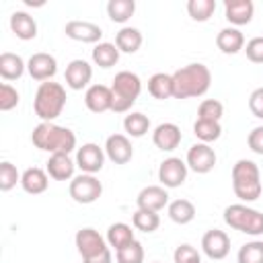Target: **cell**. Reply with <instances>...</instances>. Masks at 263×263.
Here are the masks:
<instances>
[{
  "mask_svg": "<svg viewBox=\"0 0 263 263\" xmlns=\"http://www.w3.org/2000/svg\"><path fill=\"white\" fill-rule=\"evenodd\" d=\"M119 49H117V45L115 43H109V41H101V43H97L95 47H92V53H90V58H92V62L99 66V68H113L117 62H119Z\"/></svg>",
  "mask_w": 263,
  "mask_h": 263,
  "instance_id": "4316f807",
  "label": "cell"
},
{
  "mask_svg": "<svg viewBox=\"0 0 263 263\" xmlns=\"http://www.w3.org/2000/svg\"><path fill=\"white\" fill-rule=\"evenodd\" d=\"M173 261H175V263H201V255H199V251H197L193 245L183 242V245H179V247L175 249Z\"/></svg>",
  "mask_w": 263,
  "mask_h": 263,
  "instance_id": "60d3db41",
  "label": "cell"
},
{
  "mask_svg": "<svg viewBox=\"0 0 263 263\" xmlns=\"http://www.w3.org/2000/svg\"><path fill=\"white\" fill-rule=\"evenodd\" d=\"M66 37H70L72 41H80V43H101L103 37V29L97 23L90 21H68L64 27Z\"/></svg>",
  "mask_w": 263,
  "mask_h": 263,
  "instance_id": "5bb4252c",
  "label": "cell"
},
{
  "mask_svg": "<svg viewBox=\"0 0 263 263\" xmlns=\"http://www.w3.org/2000/svg\"><path fill=\"white\" fill-rule=\"evenodd\" d=\"M216 45H218V49L222 53L234 55V53H238V51L245 49V35L236 27H224L216 35Z\"/></svg>",
  "mask_w": 263,
  "mask_h": 263,
  "instance_id": "7402d4cb",
  "label": "cell"
},
{
  "mask_svg": "<svg viewBox=\"0 0 263 263\" xmlns=\"http://www.w3.org/2000/svg\"><path fill=\"white\" fill-rule=\"evenodd\" d=\"M136 12V2L134 0H109L107 2V14L113 23H127Z\"/></svg>",
  "mask_w": 263,
  "mask_h": 263,
  "instance_id": "4dcf8cb0",
  "label": "cell"
},
{
  "mask_svg": "<svg viewBox=\"0 0 263 263\" xmlns=\"http://www.w3.org/2000/svg\"><path fill=\"white\" fill-rule=\"evenodd\" d=\"M255 4L253 0H226L224 2V16L230 23V27H242L253 21Z\"/></svg>",
  "mask_w": 263,
  "mask_h": 263,
  "instance_id": "ac0fdd59",
  "label": "cell"
},
{
  "mask_svg": "<svg viewBox=\"0 0 263 263\" xmlns=\"http://www.w3.org/2000/svg\"><path fill=\"white\" fill-rule=\"evenodd\" d=\"M21 187L25 193H31V195H39L43 191H47L49 187V175L47 171L39 168V166H31L27 171H23L21 175Z\"/></svg>",
  "mask_w": 263,
  "mask_h": 263,
  "instance_id": "603a6c76",
  "label": "cell"
},
{
  "mask_svg": "<svg viewBox=\"0 0 263 263\" xmlns=\"http://www.w3.org/2000/svg\"><path fill=\"white\" fill-rule=\"evenodd\" d=\"M25 2H27V4H29V6H31V4H33V2H31V0H25ZM35 6H43V2H35Z\"/></svg>",
  "mask_w": 263,
  "mask_h": 263,
  "instance_id": "f6af8a7d",
  "label": "cell"
},
{
  "mask_svg": "<svg viewBox=\"0 0 263 263\" xmlns=\"http://www.w3.org/2000/svg\"><path fill=\"white\" fill-rule=\"evenodd\" d=\"M105 148L95 142H86L76 150V166L86 175H97L105 166Z\"/></svg>",
  "mask_w": 263,
  "mask_h": 263,
  "instance_id": "9c48e42d",
  "label": "cell"
},
{
  "mask_svg": "<svg viewBox=\"0 0 263 263\" xmlns=\"http://www.w3.org/2000/svg\"><path fill=\"white\" fill-rule=\"evenodd\" d=\"M66 88L60 84V82H41L37 92H35V99H33V109H35V115L41 119V121H53L62 115L64 107H66Z\"/></svg>",
  "mask_w": 263,
  "mask_h": 263,
  "instance_id": "277c9868",
  "label": "cell"
},
{
  "mask_svg": "<svg viewBox=\"0 0 263 263\" xmlns=\"http://www.w3.org/2000/svg\"><path fill=\"white\" fill-rule=\"evenodd\" d=\"M232 191L245 203L261 197L263 185H261V171H259L257 162H253L249 158H240L234 162V166H232Z\"/></svg>",
  "mask_w": 263,
  "mask_h": 263,
  "instance_id": "3957f363",
  "label": "cell"
},
{
  "mask_svg": "<svg viewBox=\"0 0 263 263\" xmlns=\"http://www.w3.org/2000/svg\"><path fill=\"white\" fill-rule=\"evenodd\" d=\"M201 251L212 261H222L230 253V236L224 230L212 228L201 236Z\"/></svg>",
  "mask_w": 263,
  "mask_h": 263,
  "instance_id": "7c38bea8",
  "label": "cell"
},
{
  "mask_svg": "<svg viewBox=\"0 0 263 263\" xmlns=\"http://www.w3.org/2000/svg\"><path fill=\"white\" fill-rule=\"evenodd\" d=\"M187 12L193 21L205 23L216 12V0H189L187 2Z\"/></svg>",
  "mask_w": 263,
  "mask_h": 263,
  "instance_id": "e575fe53",
  "label": "cell"
},
{
  "mask_svg": "<svg viewBox=\"0 0 263 263\" xmlns=\"http://www.w3.org/2000/svg\"><path fill=\"white\" fill-rule=\"evenodd\" d=\"M84 105L90 113H105L113 109V95H111V86L105 84H90L84 92Z\"/></svg>",
  "mask_w": 263,
  "mask_h": 263,
  "instance_id": "2e32d148",
  "label": "cell"
},
{
  "mask_svg": "<svg viewBox=\"0 0 263 263\" xmlns=\"http://www.w3.org/2000/svg\"><path fill=\"white\" fill-rule=\"evenodd\" d=\"M183 140V134H181V127L177 123H171V121H164V123H158L152 132V142L158 150L162 152H173Z\"/></svg>",
  "mask_w": 263,
  "mask_h": 263,
  "instance_id": "e0dca14e",
  "label": "cell"
},
{
  "mask_svg": "<svg viewBox=\"0 0 263 263\" xmlns=\"http://www.w3.org/2000/svg\"><path fill=\"white\" fill-rule=\"evenodd\" d=\"M148 92L158 99V101H166L173 97V74H164V72H156L148 78Z\"/></svg>",
  "mask_w": 263,
  "mask_h": 263,
  "instance_id": "f1b7e54d",
  "label": "cell"
},
{
  "mask_svg": "<svg viewBox=\"0 0 263 263\" xmlns=\"http://www.w3.org/2000/svg\"><path fill=\"white\" fill-rule=\"evenodd\" d=\"M76 249L84 263H113L111 247L95 228H80L74 236Z\"/></svg>",
  "mask_w": 263,
  "mask_h": 263,
  "instance_id": "8992f818",
  "label": "cell"
},
{
  "mask_svg": "<svg viewBox=\"0 0 263 263\" xmlns=\"http://www.w3.org/2000/svg\"><path fill=\"white\" fill-rule=\"evenodd\" d=\"M10 31H12L18 39L31 41V39L37 37V23H35V18H33L29 12H25V10H14V12L10 14Z\"/></svg>",
  "mask_w": 263,
  "mask_h": 263,
  "instance_id": "cb8c5ba5",
  "label": "cell"
},
{
  "mask_svg": "<svg viewBox=\"0 0 263 263\" xmlns=\"http://www.w3.org/2000/svg\"><path fill=\"white\" fill-rule=\"evenodd\" d=\"M249 109L257 119H263V86L255 88L249 97Z\"/></svg>",
  "mask_w": 263,
  "mask_h": 263,
  "instance_id": "ee69618b",
  "label": "cell"
},
{
  "mask_svg": "<svg viewBox=\"0 0 263 263\" xmlns=\"http://www.w3.org/2000/svg\"><path fill=\"white\" fill-rule=\"evenodd\" d=\"M247 144L249 148L255 152V154H261L263 156V125H257L249 132L247 136Z\"/></svg>",
  "mask_w": 263,
  "mask_h": 263,
  "instance_id": "7bdbcfd3",
  "label": "cell"
},
{
  "mask_svg": "<svg viewBox=\"0 0 263 263\" xmlns=\"http://www.w3.org/2000/svg\"><path fill=\"white\" fill-rule=\"evenodd\" d=\"M66 84L68 88L72 90H82V88H88V82L92 78V66L86 62V60H72L68 66H66Z\"/></svg>",
  "mask_w": 263,
  "mask_h": 263,
  "instance_id": "d6986e66",
  "label": "cell"
},
{
  "mask_svg": "<svg viewBox=\"0 0 263 263\" xmlns=\"http://www.w3.org/2000/svg\"><path fill=\"white\" fill-rule=\"evenodd\" d=\"M142 92V80L136 72L121 70L115 74L111 82V95H113V113H127L134 103L138 101Z\"/></svg>",
  "mask_w": 263,
  "mask_h": 263,
  "instance_id": "5b68a950",
  "label": "cell"
},
{
  "mask_svg": "<svg viewBox=\"0 0 263 263\" xmlns=\"http://www.w3.org/2000/svg\"><path fill=\"white\" fill-rule=\"evenodd\" d=\"M216 160H218V156H216L214 148H212L210 144H203V142H195V144L187 150V158H185L187 166H189L193 173H197V175L210 173V171L216 166Z\"/></svg>",
  "mask_w": 263,
  "mask_h": 263,
  "instance_id": "8fae6325",
  "label": "cell"
},
{
  "mask_svg": "<svg viewBox=\"0 0 263 263\" xmlns=\"http://www.w3.org/2000/svg\"><path fill=\"white\" fill-rule=\"evenodd\" d=\"M245 53L253 64H263V37H253L245 43Z\"/></svg>",
  "mask_w": 263,
  "mask_h": 263,
  "instance_id": "b9f144b4",
  "label": "cell"
},
{
  "mask_svg": "<svg viewBox=\"0 0 263 263\" xmlns=\"http://www.w3.org/2000/svg\"><path fill=\"white\" fill-rule=\"evenodd\" d=\"M142 33L136 27H121L115 35V45L121 53H136L142 47Z\"/></svg>",
  "mask_w": 263,
  "mask_h": 263,
  "instance_id": "484cf974",
  "label": "cell"
},
{
  "mask_svg": "<svg viewBox=\"0 0 263 263\" xmlns=\"http://www.w3.org/2000/svg\"><path fill=\"white\" fill-rule=\"evenodd\" d=\"M152 263H160V261H152Z\"/></svg>",
  "mask_w": 263,
  "mask_h": 263,
  "instance_id": "bcb514c9",
  "label": "cell"
},
{
  "mask_svg": "<svg viewBox=\"0 0 263 263\" xmlns=\"http://www.w3.org/2000/svg\"><path fill=\"white\" fill-rule=\"evenodd\" d=\"M115 261L117 263H144V247H142V242L134 240L127 247L115 251Z\"/></svg>",
  "mask_w": 263,
  "mask_h": 263,
  "instance_id": "8d00e7d4",
  "label": "cell"
},
{
  "mask_svg": "<svg viewBox=\"0 0 263 263\" xmlns=\"http://www.w3.org/2000/svg\"><path fill=\"white\" fill-rule=\"evenodd\" d=\"M193 134L199 142L203 144H212L216 140H220L222 136V125L220 121H208V119H195L193 123Z\"/></svg>",
  "mask_w": 263,
  "mask_h": 263,
  "instance_id": "d6a6232c",
  "label": "cell"
},
{
  "mask_svg": "<svg viewBox=\"0 0 263 263\" xmlns=\"http://www.w3.org/2000/svg\"><path fill=\"white\" fill-rule=\"evenodd\" d=\"M212 86V72L205 64L193 62L173 72V99L203 97Z\"/></svg>",
  "mask_w": 263,
  "mask_h": 263,
  "instance_id": "6da1fadb",
  "label": "cell"
},
{
  "mask_svg": "<svg viewBox=\"0 0 263 263\" xmlns=\"http://www.w3.org/2000/svg\"><path fill=\"white\" fill-rule=\"evenodd\" d=\"M68 191H70V197H72L76 203L88 205V203H95V201L103 195V183H101L95 175L80 173V175H76V177L70 181Z\"/></svg>",
  "mask_w": 263,
  "mask_h": 263,
  "instance_id": "ba28073f",
  "label": "cell"
},
{
  "mask_svg": "<svg viewBox=\"0 0 263 263\" xmlns=\"http://www.w3.org/2000/svg\"><path fill=\"white\" fill-rule=\"evenodd\" d=\"M31 142L35 148L49 154H70L76 148V134L53 121H41L33 129Z\"/></svg>",
  "mask_w": 263,
  "mask_h": 263,
  "instance_id": "7a4b0ae2",
  "label": "cell"
},
{
  "mask_svg": "<svg viewBox=\"0 0 263 263\" xmlns=\"http://www.w3.org/2000/svg\"><path fill=\"white\" fill-rule=\"evenodd\" d=\"M21 101V95L14 86H10L8 82L0 84V111H12Z\"/></svg>",
  "mask_w": 263,
  "mask_h": 263,
  "instance_id": "ab89813d",
  "label": "cell"
},
{
  "mask_svg": "<svg viewBox=\"0 0 263 263\" xmlns=\"http://www.w3.org/2000/svg\"><path fill=\"white\" fill-rule=\"evenodd\" d=\"M166 212H168V218L175 224H181V226L189 224L195 218V205L189 199H175V201H171Z\"/></svg>",
  "mask_w": 263,
  "mask_h": 263,
  "instance_id": "f546056e",
  "label": "cell"
},
{
  "mask_svg": "<svg viewBox=\"0 0 263 263\" xmlns=\"http://www.w3.org/2000/svg\"><path fill=\"white\" fill-rule=\"evenodd\" d=\"M238 263H263V240L245 242L236 255Z\"/></svg>",
  "mask_w": 263,
  "mask_h": 263,
  "instance_id": "d590c367",
  "label": "cell"
},
{
  "mask_svg": "<svg viewBox=\"0 0 263 263\" xmlns=\"http://www.w3.org/2000/svg\"><path fill=\"white\" fill-rule=\"evenodd\" d=\"M27 70V62L12 51L0 53V76L4 80H18Z\"/></svg>",
  "mask_w": 263,
  "mask_h": 263,
  "instance_id": "d4e9b609",
  "label": "cell"
},
{
  "mask_svg": "<svg viewBox=\"0 0 263 263\" xmlns=\"http://www.w3.org/2000/svg\"><path fill=\"white\" fill-rule=\"evenodd\" d=\"M132 224L136 230H142L146 234L154 232L158 226H160V216L158 212H150V210H136L134 216H132Z\"/></svg>",
  "mask_w": 263,
  "mask_h": 263,
  "instance_id": "836d02e7",
  "label": "cell"
},
{
  "mask_svg": "<svg viewBox=\"0 0 263 263\" xmlns=\"http://www.w3.org/2000/svg\"><path fill=\"white\" fill-rule=\"evenodd\" d=\"M187 171H189V166H187L185 160H181L177 156H168L158 166V181L166 189L181 187L185 183V179H187Z\"/></svg>",
  "mask_w": 263,
  "mask_h": 263,
  "instance_id": "30bf717a",
  "label": "cell"
},
{
  "mask_svg": "<svg viewBox=\"0 0 263 263\" xmlns=\"http://www.w3.org/2000/svg\"><path fill=\"white\" fill-rule=\"evenodd\" d=\"M105 154L115 164H127L134 158V146L129 136L125 134H111L105 142Z\"/></svg>",
  "mask_w": 263,
  "mask_h": 263,
  "instance_id": "9a60e30c",
  "label": "cell"
},
{
  "mask_svg": "<svg viewBox=\"0 0 263 263\" xmlns=\"http://www.w3.org/2000/svg\"><path fill=\"white\" fill-rule=\"evenodd\" d=\"M136 203L140 210L160 212L164 205H168V191L162 185H148L138 193Z\"/></svg>",
  "mask_w": 263,
  "mask_h": 263,
  "instance_id": "44dd1931",
  "label": "cell"
},
{
  "mask_svg": "<svg viewBox=\"0 0 263 263\" xmlns=\"http://www.w3.org/2000/svg\"><path fill=\"white\" fill-rule=\"evenodd\" d=\"M16 183H21V173H18V168L12 164V162H8V160H4V162H0V191H10L12 187H16Z\"/></svg>",
  "mask_w": 263,
  "mask_h": 263,
  "instance_id": "74e56055",
  "label": "cell"
},
{
  "mask_svg": "<svg viewBox=\"0 0 263 263\" xmlns=\"http://www.w3.org/2000/svg\"><path fill=\"white\" fill-rule=\"evenodd\" d=\"M224 222L242 234L261 236L263 234V212L249 208L247 203H230L224 210Z\"/></svg>",
  "mask_w": 263,
  "mask_h": 263,
  "instance_id": "52a82bcc",
  "label": "cell"
},
{
  "mask_svg": "<svg viewBox=\"0 0 263 263\" xmlns=\"http://www.w3.org/2000/svg\"><path fill=\"white\" fill-rule=\"evenodd\" d=\"M224 115V105L216 99H205L201 101L197 109V119H208V121H220Z\"/></svg>",
  "mask_w": 263,
  "mask_h": 263,
  "instance_id": "f35d334b",
  "label": "cell"
},
{
  "mask_svg": "<svg viewBox=\"0 0 263 263\" xmlns=\"http://www.w3.org/2000/svg\"><path fill=\"white\" fill-rule=\"evenodd\" d=\"M105 238H107L109 247L115 249V251H119V249H123V247H127L129 242L136 240L132 226L125 224V222H115V224H111V226L107 228V236H105Z\"/></svg>",
  "mask_w": 263,
  "mask_h": 263,
  "instance_id": "83f0119b",
  "label": "cell"
},
{
  "mask_svg": "<svg viewBox=\"0 0 263 263\" xmlns=\"http://www.w3.org/2000/svg\"><path fill=\"white\" fill-rule=\"evenodd\" d=\"M123 129H125V136H129V138H142L150 129V119H148V115H144L140 111H132L123 119Z\"/></svg>",
  "mask_w": 263,
  "mask_h": 263,
  "instance_id": "1f68e13d",
  "label": "cell"
},
{
  "mask_svg": "<svg viewBox=\"0 0 263 263\" xmlns=\"http://www.w3.org/2000/svg\"><path fill=\"white\" fill-rule=\"evenodd\" d=\"M27 72L33 80H39V82H47L55 76L58 72V62L51 53H45V51H37L33 53L29 60H27Z\"/></svg>",
  "mask_w": 263,
  "mask_h": 263,
  "instance_id": "4fadbf2b",
  "label": "cell"
},
{
  "mask_svg": "<svg viewBox=\"0 0 263 263\" xmlns=\"http://www.w3.org/2000/svg\"><path fill=\"white\" fill-rule=\"evenodd\" d=\"M45 171L49 179L53 181H72L76 171V160L70 158V154H49L45 162Z\"/></svg>",
  "mask_w": 263,
  "mask_h": 263,
  "instance_id": "ffe728a7",
  "label": "cell"
}]
</instances>
